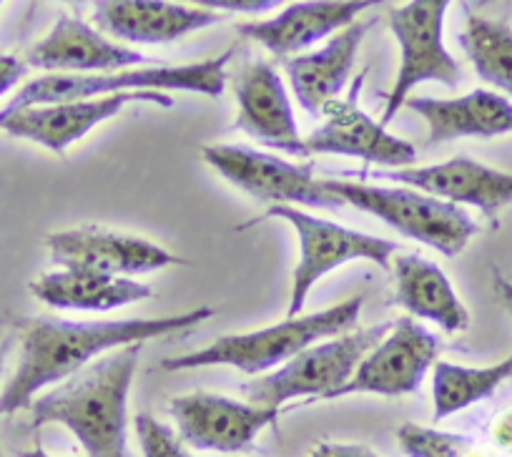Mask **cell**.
I'll return each mask as SVG.
<instances>
[{
	"label": "cell",
	"instance_id": "6da1fadb",
	"mask_svg": "<svg viewBox=\"0 0 512 457\" xmlns=\"http://www.w3.org/2000/svg\"><path fill=\"white\" fill-rule=\"evenodd\" d=\"M214 314L216 309L199 307L169 317L116 319V322H68L56 317L28 319L23 322L16 372L0 390V417L16 415L18 410L31 407L38 392L71 380L106 352L184 332Z\"/></svg>",
	"mask_w": 512,
	"mask_h": 457
},
{
	"label": "cell",
	"instance_id": "7a4b0ae2",
	"mask_svg": "<svg viewBox=\"0 0 512 457\" xmlns=\"http://www.w3.org/2000/svg\"><path fill=\"white\" fill-rule=\"evenodd\" d=\"M144 345H128L96 360L31 402V425L68 427L88 457H131L128 392Z\"/></svg>",
	"mask_w": 512,
	"mask_h": 457
},
{
	"label": "cell",
	"instance_id": "3957f363",
	"mask_svg": "<svg viewBox=\"0 0 512 457\" xmlns=\"http://www.w3.org/2000/svg\"><path fill=\"white\" fill-rule=\"evenodd\" d=\"M362 304L364 294H357V297L344 299V302L322 309V312L287 317L284 322L254 329V332L224 334L216 342L189 352V355L166 357V360H161V370L179 372L199 370V367H234L244 375L262 377L269 370L282 367L284 362H289L307 347L322 342V339L352 332L359 324Z\"/></svg>",
	"mask_w": 512,
	"mask_h": 457
},
{
	"label": "cell",
	"instance_id": "277c9868",
	"mask_svg": "<svg viewBox=\"0 0 512 457\" xmlns=\"http://www.w3.org/2000/svg\"><path fill=\"white\" fill-rule=\"evenodd\" d=\"M231 58H234V48H226L216 58L184 63V66L154 63L146 68H123V71L108 73H46V76L23 83L16 96L6 103V108L18 111V108L131 91H189L219 98L226 88V66Z\"/></svg>",
	"mask_w": 512,
	"mask_h": 457
},
{
	"label": "cell",
	"instance_id": "5b68a950",
	"mask_svg": "<svg viewBox=\"0 0 512 457\" xmlns=\"http://www.w3.org/2000/svg\"><path fill=\"white\" fill-rule=\"evenodd\" d=\"M342 204L377 216L402 237L435 249L442 257H460L480 232L477 221L460 206L410 186L362 184L349 179H322Z\"/></svg>",
	"mask_w": 512,
	"mask_h": 457
},
{
	"label": "cell",
	"instance_id": "8992f818",
	"mask_svg": "<svg viewBox=\"0 0 512 457\" xmlns=\"http://www.w3.org/2000/svg\"><path fill=\"white\" fill-rule=\"evenodd\" d=\"M390 327L392 322H379L372 327L352 329L339 337L322 339L274 372L246 382L241 390L251 405L277 407V410L284 402L299 397L334 400L337 392L352 380L359 362L379 345V339L390 332Z\"/></svg>",
	"mask_w": 512,
	"mask_h": 457
},
{
	"label": "cell",
	"instance_id": "52a82bcc",
	"mask_svg": "<svg viewBox=\"0 0 512 457\" xmlns=\"http://www.w3.org/2000/svg\"><path fill=\"white\" fill-rule=\"evenodd\" d=\"M264 219L289 221L299 237V262L292 274V294H289L287 317H299V312L307 304L309 292L337 267L364 259V262H372L382 269H390L392 257L400 249L392 239L357 232V229H349V226L337 224V221L322 219V216L309 214V211L287 204L269 206L259 219L241 224L239 232Z\"/></svg>",
	"mask_w": 512,
	"mask_h": 457
},
{
	"label": "cell",
	"instance_id": "ba28073f",
	"mask_svg": "<svg viewBox=\"0 0 512 457\" xmlns=\"http://www.w3.org/2000/svg\"><path fill=\"white\" fill-rule=\"evenodd\" d=\"M452 0H407L390 11V31L400 43V71L390 91L384 93L387 106L382 126H390L410 93L420 83L435 81L447 88L460 83L462 71L445 46V16Z\"/></svg>",
	"mask_w": 512,
	"mask_h": 457
},
{
	"label": "cell",
	"instance_id": "9c48e42d",
	"mask_svg": "<svg viewBox=\"0 0 512 457\" xmlns=\"http://www.w3.org/2000/svg\"><path fill=\"white\" fill-rule=\"evenodd\" d=\"M206 164L229 184L269 206H314L339 209L342 199L332 194L322 179L314 176L312 164H292L277 154L249 149L241 144H211L201 149Z\"/></svg>",
	"mask_w": 512,
	"mask_h": 457
},
{
	"label": "cell",
	"instance_id": "30bf717a",
	"mask_svg": "<svg viewBox=\"0 0 512 457\" xmlns=\"http://www.w3.org/2000/svg\"><path fill=\"white\" fill-rule=\"evenodd\" d=\"M131 103H154V106L171 108L174 98L161 91H131L81 98V101L48 103V106L18 108V111L3 108L6 119H3L0 129L13 136V139L33 141V144L63 156L76 141L91 134L103 121L118 116Z\"/></svg>",
	"mask_w": 512,
	"mask_h": 457
},
{
	"label": "cell",
	"instance_id": "8fae6325",
	"mask_svg": "<svg viewBox=\"0 0 512 457\" xmlns=\"http://www.w3.org/2000/svg\"><path fill=\"white\" fill-rule=\"evenodd\" d=\"M367 71L357 76L347 98H337L322 113V124L312 134L304 136V156L329 154L349 156L364 164L387 166V169H407L415 166L417 149L410 141L390 134L387 126L374 121L359 108V91Z\"/></svg>",
	"mask_w": 512,
	"mask_h": 457
},
{
	"label": "cell",
	"instance_id": "7c38bea8",
	"mask_svg": "<svg viewBox=\"0 0 512 457\" xmlns=\"http://www.w3.org/2000/svg\"><path fill=\"white\" fill-rule=\"evenodd\" d=\"M440 347V339L430 329L417 324L412 317H400L392 322L390 332L379 339V345L359 362L352 380L337 392V397L412 395L422 387L427 370L435 367Z\"/></svg>",
	"mask_w": 512,
	"mask_h": 457
},
{
	"label": "cell",
	"instance_id": "4fadbf2b",
	"mask_svg": "<svg viewBox=\"0 0 512 457\" xmlns=\"http://www.w3.org/2000/svg\"><path fill=\"white\" fill-rule=\"evenodd\" d=\"M53 264L63 269H88L108 277L134 279L139 274L186 264L161 244L149 239L118 234L103 226H78L66 232H53L46 237Z\"/></svg>",
	"mask_w": 512,
	"mask_h": 457
},
{
	"label": "cell",
	"instance_id": "5bb4252c",
	"mask_svg": "<svg viewBox=\"0 0 512 457\" xmlns=\"http://www.w3.org/2000/svg\"><path fill=\"white\" fill-rule=\"evenodd\" d=\"M171 417L184 445L206 452H241L279 420L277 407L236 402L214 392H189L171 400Z\"/></svg>",
	"mask_w": 512,
	"mask_h": 457
},
{
	"label": "cell",
	"instance_id": "9a60e30c",
	"mask_svg": "<svg viewBox=\"0 0 512 457\" xmlns=\"http://www.w3.org/2000/svg\"><path fill=\"white\" fill-rule=\"evenodd\" d=\"M374 181L410 186L455 206H472L497 224V214L512 204V171L492 169L470 156H455L442 164L372 171Z\"/></svg>",
	"mask_w": 512,
	"mask_h": 457
},
{
	"label": "cell",
	"instance_id": "2e32d148",
	"mask_svg": "<svg viewBox=\"0 0 512 457\" xmlns=\"http://www.w3.org/2000/svg\"><path fill=\"white\" fill-rule=\"evenodd\" d=\"M384 0H297L267 21L241 23L239 36L259 43L277 58L299 56L324 38L344 31Z\"/></svg>",
	"mask_w": 512,
	"mask_h": 457
},
{
	"label": "cell",
	"instance_id": "e0dca14e",
	"mask_svg": "<svg viewBox=\"0 0 512 457\" xmlns=\"http://www.w3.org/2000/svg\"><path fill=\"white\" fill-rule=\"evenodd\" d=\"M28 68L46 73H108L123 68L154 66L149 56L111 41L86 21L61 16L51 31L31 46L26 56Z\"/></svg>",
	"mask_w": 512,
	"mask_h": 457
},
{
	"label": "cell",
	"instance_id": "ac0fdd59",
	"mask_svg": "<svg viewBox=\"0 0 512 457\" xmlns=\"http://www.w3.org/2000/svg\"><path fill=\"white\" fill-rule=\"evenodd\" d=\"M93 21L123 43L161 46L216 26L221 16L176 0H96Z\"/></svg>",
	"mask_w": 512,
	"mask_h": 457
},
{
	"label": "cell",
	"instance_id": "d6986e66",
	"mask_svg": "<svg viewBox=\"0 0 512 457\" xmlns=\"http://www.w3.org/2000/svg\"><path fill=\"white\" fill-rule=\"evenodd\" d=\"M234 96L239 106L234 129L269 149L304 156V139L299 136L292 101L272 63L254 61L241 68L234 81Z\"/></svg>",
	"mask_w": 512,
	"mask_h": 457
},
{
	"label": "cell",
	"instance_id": "ffe728a7",
	"mask_svg": "<svg viewBox=\"0 0 512 457\" xmlns=\"http://www.w3.org/2000/svg\"><path fill=\"white\" fill-rule=\"evenodd\" d=\"M374 23L377 18L354 21L344 31L334 33L317 51L299 53V56L284 61V71L292 83L294 96L309 116H322L324 108L342 96L344 86L352 76L359 46H362L364 36L372 31Z\"/></svg>",
	"mask_w": 512,
	"mask_h": 457
},
{
	"label": "cell",
	"instance_id": "44dd1931",
	"mask_svg": "<svg viewBox=\"0 0 512 457\" xmlns=\"http://www.w3.org/2000/svg\"><path fill=\"white\" fill-rule=\"evenodd\" d=\"M405 106L427 121L430 146L457 139H497L512 134V101L487 88H475L457 98L410 96Z\"/></svg>",
	"mask_w": 512,
	"mask_h": 457
},
{
	"label": "cell",
	"instance_id": "7402d4cb",
	"mask_svg": "<svg viewBox=\"0 0 512 457\" xmlns=\"http://www.w3.org/2000/svg\"><path fill=\"white\" fill-rule=\"evenodd\" d=\"M31 294L53 309L108 312L146 302L154 297V289L128 277H108L88 269H61L33 279Z\"/></svg>",
	"mask_w": 512,
	"mask_h": 457
},
{
	"label": "cell",
	"instance_id": "603a6c76",
	"mask_svg": "<svg viewBox=\"0 0 512 457\" xmlns=\"http://www.w3.org/2000/svg\"><path fill=\"white\" fill-rule=\"evenodd\" d=\"M392 269H395L397 304L412 317L427 319L450 334L465 332L470 327V312L457 297L447 274L435 262H427L417 254H400Z\"/></svg>",
	"mask_w": 512,
	"mask_h": 457
},
{
	"label": "cell",
	"instance_id": "cb8c5ba5",
	"mask_svg": "<svg viewBox=\"0 0 512 457\" xmlns=\"http://www.w3.org/2000/svg\"><path fill=\"white\" fill-rule=\"evenodd\" d=\"M512 377V355L490 367H462L437 360L432 375V402H435V422L447 420L457 412L467 410L475 402L495 395L497 387Z\"/></svg>",
	"mask_w": 512,
	"mask_h": 457
},
{
	"label": "cell",
	"instance_id": "d4e9b609",
	"mask_svg": "<svg viewBox=\"0 0 512 457\" xmlns=\"http://www.w3.org/2000/svg\"><path fill=\"white\" fill-rule=\"evenodd\" d=\"M460 46L477 76L512 98V28L502 21L467 13Z\"/></svg>",
	"mask_w": 512,
	"mask_h": 457
},
{
	"label": "cell",
	"instance_id": "484cf974",
	"mask_svg": "<svg viewBox=\"0 0 512 457\" xmlns=\"http://www.w3.org/2000/svg\"><path fill=\"white\" fill-rule=\"evenodd\" d=\"M397 442L407 457H465L475 447L472 437L422 427L415 422H405L397 430Z\"/></svg>",
	"mask_w": 512,
	"mask_h": 457
},
{
	"label": "cell",
	"instance_id": "4316f807",
	"mask_svg": "<svg viewBox=\"0 0 512 457\" xmlns=\"http://www.w3.org/2000/svg\"><path fill=\"white\" fill-rule=\"evenodd\" d=\"M136 435H139L144 457H194L184 447L179 432H174L169 425L159 422L149 412L136 415Z\"/></svg>",
	"mask_w": 512,
	"mask_h": 457
},
{
	"label": "cell",
	"instance_id": "83f0119b",
	"mask_svg": "<svg viewBox=\"0 0 512 457\" xmlns=\"http://www.w3.org/2000/svg\"><path fill=\"white\" fill-rule=\"evenodd\" d=\"M181 3L206 8V11L214 13H267L287 3V0H181Z\"/></svg>",
	"mask_w": 512,
	"mask_h": 457
},
{
	"label": "cell",
	"instance_id": "f1b7e54d",
	"mask_svg": "<svg viewBox=\"0 0 512 457\" xmlns=\"http://www.w3.org/2000/svg\"><path fill=\"white\" fill-rule=\"evenodd\" d=\"M26 73L28 63L23 58L11 56V53H0V98L11 93L26 78Z\"/></svg>",
	"mask_w": 512,
	"mask_h": 457
},
{
	"label": "cell",
	"instance_id": "f546056e",
	"mask_svg": "<svg viewBox=\"0 0 512 457\" xmlns=\"http://www.w3.org/2000/svg\"><path fill=\"white\" fill-rule=\"evenodd\" d=\"M309 457H379L362 442H319Z\"/></svg>",
	"mask_w": 512,
	"mask_h": 457
},
{
	"label": "cell",
	"instance_id": "4dcf8cb0",
	"mask_svg": "<svg viewBox=\"0 0 512 457\" xmlns=\"http://www.w3.org/2000/svg\"><path fill=\"white\" fill-rule=\"evenodd\" d=\"M492 442L502 450H512V410L502 412L495 422H492Z\"/></svg>",
	"mask_w": 512,
	"mask_h": 457
},
{
	"label": "cell",
	"instance_id": "1f68e13d",
	"mask_svg": "<svg viewBox=\"0 0 512 457\" xmlns=\"http://www.w3.org/2000/svg\"><path fill=\"white\" fill-rule=\"evenodd\" d=\"M492 282H495L497 297H500V302L505 304V309L510 312V317H512V282L507 277H502L497 269H495V274H492Z\"/></svg>",
	"mask_w": 512,
	"mask_h": 457
},
{
	"label": "cell",
	"instance_id": "d6a6232c",
	"mask_svg": "<svg viewBox=\"0 0 512 457\" xmlns=\"http://www.w3.org/2000/svg\"><path fill=\"white\" fill-rule=\"evenodd\" d=\"M21 457H56V455H51V452L43 450L41 445H36V447H31V450H23ZM76 457H78V455H76Z\"/></svg>",
	"mask_w": 512,
	"mask_h": 457
},
{
	"label": "cell",
	"instance_id": "836d02e7",
	"mask_svg": "<svg viewBox=\"0 0 512 457\" xmlns=\"http://www.w3.org/2000/svg\"><path fill=\"white\" fill-rule=\"evenodd\" d=\"M465 457H490V455H487V452H482V450H477V447H472V450L467 452Z\"/></svg>",
	"mask_w": 512,
	"mask_h": 457
},
{
	"label": "cell",
	"instance_id": "e575fe53",
	"mask_svg": "<svg viewBox=\"0 0 512 457\" xmlns=\"http://www.w3.org/2000/svg\"><path fill=\"white\" fill-rule=\"evenodd\" d=\"M6 345H0V367H3V360H6Z\"/></svg>",
	"mask_w": 512,
	"mask_h": 457
},
{
	"label": "cell",
	"instance_id": "d590c367",
	"mask_svg": "<svg viewBox=\"0 0 512 457\" xmlns=\"http://www.w3.org/2000/svg\"><path fill=\"white\" fill-rule=\"evenodd\" d=\"M3 119H6V111H3V108H0V124H3Z\"/></svg>",
	"mask_w": 512,
	"mask_h": 457
},
{
	"label": "cell",
	"instance_id": "8d00e7d4",
	"mask_svg": "<svg viewBox=\"0 0 512 457\" xmlns=\"http://www.w3.org/2000/svg\"><path fill=\"white\" fill-rule=\"evenodd\" d=\"M487 3H495V0H480V6H487Z\"/></svg>",
	"mask_w": 512,
	"mask_h": 457
},
{
	"label": "cell",
	"instance_id": "74e56055",
	"mask_svg": "<svg viewBox=\"0 0 512 457\" xmlns=\"http://www.w3.org/2000/svg\"><path fill=\"white\" fill-rule=\"evenodd\" d=\"M68 3H83V0H68Z\"/></svg>",
	"mask_w": 512,
	"mask_h": 457
},
{
	"label": "cell",
	"instance_id": "f35d334b",
	"mask_svg": "<svg viewBox=\"0 0 512 457\" xmlns=\"http://www.w3.org/2000/svg\"><path fill=\"white\" fill-rule=\"evenodd\" d=\"M3 3H6V0H0V8H3Z\"/></svg>",
	"mask_w": 512,
	"mask_h": 457
},
{
	"label": "cell",
	"instance_id": "ab89813d",
	"mask_svg": "<svg viewBox=\"0 0 512 457\" xmlns=\"http://www.w3.org/2000/svg\"><path fill=\"white\" fill-rule=\"evenodd\" d=\"M0 457H3V452H0Z\"/></svg>",
	"mask_w": 512,
	"mask_h": 457
}]
</instances>
